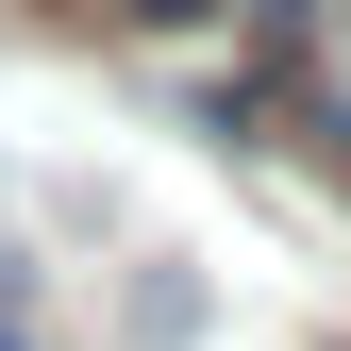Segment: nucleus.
<instances>
[{
    "mask_svg": "<svg viewBox=\"0 0 351 351\" xmlns=\"http://www.w3.org/2000/svg\"><path fill=\"white\" fill-rule=\"evenodd\" d=\"M301 117H318V167L351 184V84H318V101H301Z\"/></svg>",
    "mask_w": 351,
    "mask_h": 351,
    "instance_id": "1",
    "label": "nucleus"
},
{
    "mask_svg": "<svg viewBox=\"0 0 351 351\" xmlns=\"http://www.w3.org/2000/svg\"><path fill=\"white\" fill-rule=\"evenodd\" d=\"M117 17H134V34H184V17H217V0H117Z\"/></svg>",
    "mask_w": 351,
    "mask_h": 351,
    "instance_id": "2",
    "label": "nucleus"
},
{
    "mask_svg": "<svg viewBox=\"0 0 351 351\" xmlns=\"http://www.w3.org/2000/svg\"><path fill=\"white\" fill-rule=\"evenodd\" d=\"M0 351H51V335H34V318H17V268H0Z\"/></svg>",
    "mask_w": 351,
    "mask_h": 351,
    "instance_id": "3",
    "label": "nucleus"
},
{
    "mask_svg": "<svg viewBox=\"0 0 351 351\" xmlns=\"http://www.w3.org/2000/svg\"><path fill=\"white\" fill-rule=\"evenodd\" d=\"M335 84H351V17H335Z\"/></svg>",
    "mask_w": 351,
    "mask_h": 351,
    "instance_id": "4",
    "label": "nucleus"
}]
</instances>
